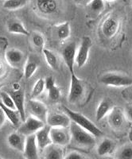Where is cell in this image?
<instances>
[{
	"label": "cell",
	"instance_id": "cell-30",
	"mask_svg": "<svg viewBox=\"0 0 132 159\" xmlns=\"http://www.w3.org/2000/svg\"><path fill=\"white\" fill-rule=\"evenodd\" d=\"M0 101L5 107L12 109V110H16V107H15L12 98L7 92H0Z\"/></svg>",
	"mask_w": 132,
	"mask_h": 159
},
{
	"label": "cell",
	"instance_id": "cell-3",
	"mask_svg": "<svg viewBox=\"0 0 132 159\" xmlns=\"http://www.w3.org/2000/svg\"><path fill=\"white\" fill-rule=\"evenodd\" d=\"M87 84L74 74H71V84L68 100L70 103H80L86 97Z\"/></svg>",
	"mask_w": 132,
	"mask_h": 159
},
{
	"label": "cell",
	"instance_id": "cell-9",
	"mask_svg": "<svg viewBox=\"0 0 132 159\" xmlns=\"http://www.w3.org/2000/svg\"><path fill=\"white\" fill-rule=\"evenodd\" d=\"M50 139L52 144L65 147L70 143V132L67 130V128H60V127H51Z\"/></svg>",
	"mask_w": 132,
	"mask_h": 159
},
{
	"label": "cell",
	"instance_id": "cell-10",
	"mask_svg": "<svg viewBox=\"0 0 132 159\" xmlns=\"http://www.w3.org/2000/svg\"><path fill=\"white\" fill-rule=\"evenodd\" d=\"M62 57L71 74H74V65L76 56V44L71 42L66 45L62 50Z\"/></svg>",
	"mask_w": 132,
	"mask_h": 159
},
{
	"label": "cell",
	"instance_id": "cell-12",
	"mask_svg": "<svg viewBox=\"0 0 132 159\" xmlns=\"http://www.w3.org/2000/svg\"><path fill=\"white\" fill-rule=\"evenodd\" d=\"M71 120L65 113H51L48 114L46 124L50 127L69 128Z\"/></svg>",
	"mask_w": 132,
	"mask_h": 159
},
{
	"label": "cell",
	"instance_id": "cell-34",
	"mask_svg": "<svg viewBox=\"0 0 132 159\" xmlns=\"http://www.w3.org/2000/svg\"><path fill=\"white\" fill-rule=\"evenodd\" d=\"M64 159H84V157L77 151H72L67 155H65Z\"/></svg>",
	"mask_w": 132,
	"mask_h": 159
},
{
	"label": "cell",
	"instance_id": "cell-7",
	"mask_svg": "<svg viewBox=\"0 0 132 159\" xmlns=\"http://www.w3.org/2000/svg\"><path fill=\"white\" fill-rule=\"evenodd\" d=\"M92 45V42L90 37L84 36L82 38L81 43L76 53V61H75V63L77 65L79 68L83 67L87 62Z\"/></svg>",
	"mask_w": 132,
	"mask_h": 159
},
{
	"label": "cell",
	"instance_id": "cell-27",
	"mask_svg": "<svg viewBox=\"0 0 132 159\" xmlns=\"http://www.w3.org/2000/svg\"><path fill=\"white\" fill-rule=\"evenodd\" d=\"M27 2L26 0H6L3 2L2 7L4 9L9 11H16L25 7Z\"/></svg>",
	"mask_w": 132,
	"mask_h": 159
},
{
	"label": "cell",
	"instance_id": "cell-23",
	"mask_svg": "<svg viewBox=\"0 0 132 159\" xmlns=\"http://www.w3.org/2000/svg\"><path fill=\"white\" fill-rule=\"evenodd\" d=\"M7 30L11 34H16L29 35V31L26 30L25 25L22 22L18 20H12L7 23Z\"/></svg>",
	"mask_w": 132,
	"mask_h": 159
},
{
	"label": "cell",
	"instance_id": "cell-38",
	"mask_svg": "<svg viewBox=\"0 0 132 159\" xmlns=\"http://www.w3.org/2000/svg\"><path fill=\"white\" fill-rule=\"evenodd\" d=\"M0 159H7V158H4V157H1V156H0Z\"/></svg>",
	"mask_w": 132,
	"mask_h": 159
},
{
	"label": "cell",
	"instance_id": "cell-18",
	"mask_svg": "<svg viewBox=\"0 0 132 159\" xmlns=\"http://www.w3.org/2000/svg\"><path fill=\"white\" fill-rule=\"evenodd\" d=\"M25 139L26 137L19 132H13L7 137V143L11 148L15 149L18 151L23 152L25 148Z\"/></svg>",
	"mask_w": 132,
	"mask_h": 159
},
{
	"label": "cell",
	"instance_id": "cell-21",
	"mask_svg": "<svg viewBox=\"0 0 132 159\" xmlns=\"http://www.w3.org/2000/svg\"><path fill=\"white\" fill-rule=\"evenodd\" d=\"M0 108L3 111L4 114H5L7 119H9V121L11 122L15 127H20L21 123H22V119H21L20 115H19V113L18 112V111L12 110V109L5 107V106L1 103V101H0Z\"/></svg>",
	"mask_w": 132,
	"mask_h": 159
},
{
	"label": "cell",
	"instance_id": "cell-19",
	"mask_svg": "<svg viewBox=\"0 0 132 159\" xmlns=\"http://www.w3.org/2000/svg\"><path fill=\"white\" fill-rule=\"evenodd\" d=\"M36 7L38 11L43 15H50L57 9V2L54 0H38Z\"/></svg>",
	"mask_w": 132,
	"mask_h": 159
},
{
	"label": "cell",
	"instance_id": "cell-28",
	"mask_svg": "<svg viewBox=\"0 0 132 159\" xmlns=\"http://www.w3.org/2000/svg\"><path fill=\"white\" fill-rule=\"evenodd\" d=\"M38 68V62L34 60L29 59L24 67V76L26 79H30L34 76Z\"/></svg>",
	"mask_w": 132,
	"mask_h": 159
},
{
	"label": "cell",
	"instance_id": "cell-39",
	"mask_svg": "<svg viewBox=\"0 0 132 159\" xmlns=\"http://www.w3.org/2000/svg\"><path fill=\"white\" fill-rule=\"evenodd\" d=\"M130 99H132V94H131V95H130Z\"/></svg>",
	"mask_w": 132,
	"mask_h": 159
},
{
	"label": "cell",
	"instance_id": "cell-24",
	"mask_svg": "<svg viewBox=\"0 0 132 159\" xmlns=\"http://www.w3.org/2000/svg\"><path fill=\"white\" fill-rule=\"evenodd\" d=\"M42 52H43L45 61H46V62H47L48 65H49V67L52 69L57 70L58 68H59V60H58V57H57V55L52 51L47 49H45V48L42 49Z\"/></svg>",
	"mask_w": 132,
	"mask_h": 159
},
{
	"label": "cell",
	"instance_id": "cell-31",
	"mask_svg": "<svg viewBox=\"0 0 132 159\" xmlns=\"http://www.w3.org/2000/svg\"><path fill=\"white\" fill-rule=\"evenodd\" d=\"M32 42L36 46L37 48H40V49H44V45H45V38L42 36V34L40 33H34L32 35Z\"/></svg>",
	"mask_w": 132,
	"mask_h": 159
},
{
	"label": "cell",
	"instance_id": "cell-35",
	"mask_svg": "<svg viewBox=\"0 0 132 159\" xmlns=\"http://www.w3.org/2000/svg\"><path fill=\"white\" fill-rule=\"evenodd\" d=\"M125 116L130 122H132V104H129L125 110Z\"/></svg>",
	"mask_w": 132,
	"mask_h": 159
},
{
	"label": "cell",
	"instance_id": "cell-25",
	"mask_svg": "<svg viewBox=\"0 0 132 159\" xmlns=\"http://www.w3.org/2000/svg\"><path fill=\"white\" fill-rule=\"evenodd\" d=\"M115 159H132V143H127L120 147L116 152Z\"/></svg>",
	"mask_w": 132,
	"mask_h": 159
},
{
	"label": "cell",
	"instance_id": "cell-8",
	"mask_svg": "<svg viewBox=\"0 0 132 159\" xmlns=\"http://www.w3.org/2000/svg\"><path fill=\"white\" fill-rule=\"evenodd\" d=\"M7 92L12 98L16 110L20 115L22 122L23 123L25 120V99L24 91L19 88L18 89H13Z\"/></svg>",
	"mask_w": 132,
	"mask_h": 159
},
{
	"label": "cell",
	"instance_id": "cell-4",
	"mask_svg": "<svg viewBox=\"0 0 132 159\" xmlns=\"http://www.w3.org/2000/svg\"><path fill=\"white\" fill-rule=\"evenodd\" d=\"M100 82L112 87H127L132 85V77L117 72H108L100 77Z\"/></svg>",
	"mask_w": 132,
	"mask_h": 159
},
{
	"label": "cell",
	"instance_id": "cell-37",
	"mask_svg": "<svg viewBox=\"0 0 132 159\" xmlns=\"http://www.w3.org/2000/svg\"><path fill=\"white\" fill-rule=\"evenodd\" d=\"M103 159H115V157H110V156H107V157H105Z\"/></svg>",
	"mask_w": 132,
	"mask_h": 159
},
{
	"label": "cell",
	"instance_id": "cell-2",
	"mask_svg": "<svg viewBox=\"0 0 132 159\" xmlns=\"http://www.w3.org/2000/svg\"><path fill=\"white\" fill-rule=\"evenodd\" d=\"M62 109L64 111V113H65L69 116L71 121L77 124L78 126H80L81 128H83L86 131L89 132L94 137H100L103 134L102 130L97 126H96L94 123H92L90 119H88L86 116L80 114L79 112H76L74 111L71 110L65 106H62Z\"/></svg>",
	"mask_w": 132,
	"mask_h": 159
},
{
	"label": "cell",
	"instance_id": "cell-33",
	"mask_svg": "<svg viewBox=\"0 0 132 159\" xmlns=\"http://www.w3.org/2000/svg\"><path fill=\"white\" fill-rule=\"evenodd\" d=\"M90 7L93 11L99 12V11H103L104 7V2L101 0H93L91 2Z\"/></svg>",
	"mask_w": 132,
	"mask_h": 159
},
{
	"label": "cell",
	"instance_id": "cell-15",
	"mask_svg": "<svg viewBox=\"0 0 132 159\" xmlns=\"http://www.w3.org/2000/svg\"><path fill=\"white\" fill-rule=\"evenodd\" d=\"M50 128L51 127L49 126L45 125V127H42L35 134L38 149L45 150L46 147L52 144L50 139Z\"/></svg>",
	"mask_w": 132,
	"mask_h": 159
},
{
	"label": "cell",
	"instance_id": "cell-26",
	"mask_svg": "<svg viewBox=\"0 0 132 159\" xmlns=\"http://www.w3.org/2000/svg\"><path fill=\"white\" fill-rule=\"evenodd\" d=\"M57 34L60 40H66L71 34V26L68 22H65L57 26Z\"/></svg>",
	"mask_w": 132,
	"mask_h": 159
},
{
	"label": "cell",
	"instance_id": "cell-11",
	"mask_svg": "<svg viewBox=\"0 0 132 159\" xmlns=\"http://www.w3.org/2000/svg\"><path fill=\"white\" fill-rule=\"evenodd\" d=\"M120 28V20L115 15H110L103 21L101 25L103 34L106 38H112L116 34Z\"/></svg>",
	"mask_w": 132,
	"mask_h": 159
},
{
	"label": "cell",
	"instance_id": "cell-36",
	"mask_svg": "<svg viewBox=\"0 0 132 159\" xmlns=\"http://www.w3.org/2000/svg\"><path fill=\"white\" fill-rule=\"evenodd\" d=\"M6 119H7V117H6L5 114H4V111L0 108V128L4 125Z\"/></svg>",
	"mask_w": 132,
	"mask_h": 159
},
{
	"label": "cell",
	"instance_id": "cell-16",
	"mask_svg": "<svg viewBox=\"0 0 132 159\" xmlns=\"http://www.w3.org/2000/svg\"><path fill=\"white\" fill-rule=\"evenodd\" d=\"M6 59L12 67L19 68L24 63V53L19 49H11L6 52Z\"/></svg>",
	"mask_w": 132,
	"mask_h": 159
},
{
	"label": "cell",
	"instance_id": "cell-22",
	"mask_svg": "<svg viewBox=\"0 0 132 159\" xmlns=\"http://www.w3.org/2000/svg\"><path fill=\"white\" fill-rule=\"evenodd\" d=\"M116 144L112 139H103V141L97 147V154L99 156H106L110 154L114 150Z\"/></svg>",
	"mask_w": 132,
	"mask_h": 159
},
{
	"label": "cell",
	"instance_id": "cell-1",
	"mask_svg": "<svg viewBox=\"0 0 132 159\" xmlns=\"http://www.w3.org/2000/svg\"><path fill=\"white\" fill-rule=\"evenodd\" d=\"M70 132V143L75 147L82 149L92 148L96 143V139L92 134L86 131L75 123L71 121L69 126Z\"/></svg>",
	"mask_w": 132,
	"mask_h": 159
},
{
	"label": "cell",
	"instance_id": "cell-32",
	"mask_svg": "<svg viewBox=\"0 0 132 159\" xmlns=\"http://www.w3.org/2000/svg\"><path fill=\"white\" fill-rule=\"evenodd\" d=\"M47 91L48 96H49L50 99H52L53 101H56V100L60 99L61 90L56 84H54L53 86H52V87L49 88V89H47Z\"/></svg>",
	"mask_w": 132,
	"mask_h": 159
},
{
	"label": "cell",
	"instance_id": "cell-40",
	"mask_svg": "<svg viewBox=\"0 0 132 159\" xmlns=\"http://www.w3.org/2000/svg\"><path fill=\"white\" fill-rule=\"evenodd\" d=\"M84 159H87V158H84Z\"/></svg>",
	"mask_w": 132,
	"mask_h": 159
},
{
	"label": "cell",
	"instance_id": "cell-13",
	"mask_svg": "<svg viewBox=\"0 0 132 159\" xmlns=\"http://www.w3.org/2000/svg\"><path fill=\"white\" fill-rule=\"evenodd\" d=\"M126 120L125 112L120 107H114L107 116V122L113 129H120L123 127Z\"/></svg>",
	"mask_w": 132,
	"mask_h": 159
},
{
	"label": "cell",
	"instance_id": "cell-17",
	"mask_svg": "<svg viewBox=\"0 0 132 159\" xmlns=\"http://www.w3.org/2000/svg\"><path fill=\"white\" fill-rule=\"evenodd\" d=\"M114 108V103L112 99L108 97L103 98L100 103L98 105L96 111V118L97 121H100L105 116L111 112V111Z\"/></svg>",
	"mask_w": 132,
	"mask_h": 159
},
{
	"label": "cell",
	"instance_id": "cell-20",
	"mask_svg": "<svg viewBox=\"0 0 132 159\" xmlns=\"http://www.w3.org/2000/svg\"><path fill=\"white\" fill-rule=\"evenodd\" d=\"M44 158L45 159H64L63 147L52 144L45 149Z\"/></svg>",
	"mask_w": 132,
	"mask_h": 159
},
{
	"label": "cell",
	"instance_id": "cell-5",
	"mask_svg": "<svg viewBox=\"0 0 132 159\" xmlns=\"http://www.w3.org/2000/svg\"><path fill=\"white\" fill-rule=\"evenodd\" d=\"M26 107L31 116L46 123L48 117V109L45 103L38 99H30L26 103Z\"/></svg>",
	"mask_w": 132,
	"mask_h": 159
},
{
	"label": "cell",
	"instance_id": "cell-6",
	"mask_svg": "<svg viewBox=\"0 0 132 159\" xmlns=\"http://www.w3.org/2000/svg\"><path fill=\"white\" fill-rule=\"evenodd\" d=\"M45 125L43 122L30 116L26 118L25 121L20 125V127H18V132L27 137L36 134L38 130L45 127Z\"/></svg>",
	"mask_w": 132,
	"mask_h": 159
},
{
	"label": "cell",
	"instance_id": "cell-14",
	"mask_svg": "<svg viewBox=\"0 0 132 159\" xmlns=\"http://www.w3.org/2000/svg\"><path fill=\"white\" fill-rule=\"evenodd\" d=\"M23 154L25 159H39L38 147L35 134L26 137Z\"/></svg>",
	"mask_w": 132,
	"mask_h": 159
},
{
	"label": "cell",
	"instance_id": "cell-29",
	"mask_svg": "<svg viewBox=\"0 0 132 159\" xmlns=\"http://www.w3.org/2000/svg\"><path fill=\"white\" fill-rule=\"evenodd\" d=\"M45 89V79L40 78L36 81V83L34 85V88L32 89V92H31V96H32L33 99L38 97L42 94L43 91Z\"/></svg>",
	"mask_w": 132,
	"mask_h": 159
}]
</instances>
